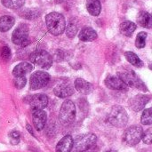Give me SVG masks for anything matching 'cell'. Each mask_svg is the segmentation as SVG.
Masks as SVG:
<instances>
[{
	"label": "cell",
	"instance_id": "23",
	"mask_svg": "<svg viewBox=\"0 0 152 152\" xmlns=\"http://www.w3.org/2000/svg\"><path fill=\"white\" fill-rule=\"evenodd\" d=\"M126 59L127 60V61L129 63H131L133 66H135L137 68H141L143 66V62L142 61V60L139 58V56L137 54H135L134 52H126L125 53Z\"/></svg>",
	"mask_w": 152,
	"mask_h": 152
},
{
	"label": "cell",
	"instance_id": "37",
	"mask_svg": "<svg viewBox=\"0 0 152 152\" xmlns=\"http://www.w3.org/2000/svg\"><path fill=\"white\" fill-rule=\"evenodd\" d=\"M87 151H88V152H93V151H91V149H90V150H88Z\"/></svg>",
	"mask_w": 152,
	"mask_h": 152
},
{
	"label": "cell",
	"instance_id": "16",
	"mask_svg": "<svg viewBox=\"0 0 152 152\" xmlns=\"http://www.w3.org/2000/svg\"><path fill=\"white\" fill-rule=\"evenodd\" d=\"M33 69V66L31 63L27 62V61H23L19 63L17 66H15V68L12 70V74L15 77H21L26 75L27 73L31 72Z\"/></svg>",
	"mask_w": 152,
	"mask_h": 152
},
{
	"label": "cell",
	"instance_id": "17",
	"mask_svg": "<svg viewBox=\"0 0 152 152\" xmlns=\"http://www.w3.org/2000/svg\"><path fill=\"white\" fill-rule=\"evenodd\" d=\"M75 88L82 94H89L93 91V86L89 82L82 79L77 78L75 81Z\"/></svg>",
	"mask_w": 152,
	"mask_h": 152
},
{
	"label": "cell",
	"instance_id": "27",
	"mask_svg": "<svg viewBox=\"0 0 152 152\" xmlns=\"http://www.w3.org/2000/svg\"><path fill=\"white\" fill-rule=\"evenodd\" d=\"M77 32V24L74 22V21H69V23L68 24L67 26V28H66V34L69 37L72 38L76 36Z\"/></svg>",
	"mask_w": 152,
	"mask_h": 152
},
{
	"label": "cell",
	"instance_id": "13",
	"mask_svg": "<svg viewBox=\"0 0 152 152\" xmlns=\"http://www.w3.org/2000/svg\"><path fill=\"white\" fill-rule=\"evenodd\" d=\"M53 93L59 98H67V97H69L73 94L74 88L70 83L64 82V83L58 85L53 89Z\"/></svg>",
	"mask_w": 152,
	"mask_h": 152
},
{
	"label": "cell",
	"instance_id": "7",
	"mask_svg": "<svg viewBox=\"0 0 152 152\" xmlns=\"http://www.w3.org/2000/svg\"><path fill=\"white\" fill-rule=\"evenodd\" d=\"M118 76L122 78V80L128 86H134L139 90H142L143 92H147L148 89L145 86V84L137 77V75L133 71H125L122 73H119Z\"/></svg>",
	"mask_w": 152,
	"mask_h": 152
},
{
	"label": "cell",
	"instance_id": "2",
	"mask_svg": "<svg viewBox=\"0 0 152 152\" xmlns=\"http://www.w3.org/2000/svg\"><path fill=\"white\" fill-rule=\"evenodd\" d=\"M109 121L115 127H124L128 121V117L126 110L119 105L113 106L109 116Z\"/></svg>",
	"mask_w": 152,
	"mask_h": 152
},
{
	"label": "cell",
	"instance_id": "21",
	"mask_svg": "<svg viewBox=\"0 0 152 152\" xmlns=\"http://www.w3.org/2000/svg\"><path fill=\"white\" fill-rule=\"evenodd\" d=\"M15 19L10 15H4L0 17V31L6 32L13 26Z\"/></svg>",
	"mask_w": 152,
	"mask_h": 152
},
{
	"label": "cell",
	"instance_id": "35",
	"mask_svg": "<svg viewBox=\"0 0 152 152\" xmlns=\"http://www.w3.org/2000/svg\"><path fill=\"white\" fill-rule=\"evenodd\" d=\"M106 152H117L116 151H106Z\"/></svg>",
	"mask_w": 152,
	"mask_h": 152
},
{
	"label": "cell",
	"instance_id": "20",
	"mask_svg": "<svg viewBox=\"0 0 152 152\" xmlns=\"http://www.w3.org/2000/svg\"><path fill=\"white\" fill-rule=\"evenodd\" d=\"M86 8L93 16H98L101 12V0H86Z\"/></svg>",
	"mask_w": 152,
	"mask_h": 152
},
{
	"label": "cell",
	"instance_id": "28",
	"mask_svg": "<svg viewBox=\"0 0 152 152\" xmlns=\"http://www.w3.org/2000/svg\"><path fill=\"white\" fill-rule=\"evenodd\" d=\"M27 83V79L24 76L21 77H16L15 79L13 80V84L17 89H22Z\"/></svg>",
	"mask_w": 152,
	"mask_h": 152
},
{
	"label": "cell",
	"instance_id": "32",
	"mask_svg": "<svg viewBox=\"0 0 152 152\" xmlns=\"http://www.w3.org/2000/svg\"><path fill=\"white\" fill-rule=\"evenodd\" d=\"M1 56L3 59L8 61L11 57V50L8 46H3L1 48Z\"/></svg>",
	"mask_w": 152,
	"mask_h": 152
},
{
	"label": "cell",
	"instance_id": "29",
	"mask_svg": "<svg viewBox=\"0 0 152 152\" xmlns=\"http://www.w3.org/2000/svg\"><path fill=\"white\" fill-rule=\"evenodd\" d=\"M9 139H10V142L12 144L16 145L20 141V134L17 131H12L9 134Z\"/></svg>",
	"mask_w": 152,
	"mask_h": 152
},
{
	"label": "cell",
	"instance_id": "36",
	"mask_svg": "<svg viewBox=\"0 0 152 152\" xmlns=\"http://www.w3.org/2000/svg\"><path fill=\"white\" fill-rule=\"evenodd\" d=\"M150 69H151V70H152V65H151V64L150 65Z\"/></svg>",
	"mask_w": 152,
	"mask_h": 152
},
{
	"label": "cell",
	"instance_id": "38",
	"mask_svg": "<svg viewBox=\"0 0 152 152\" xmlns=\"http://www.w3.org/2000/svg\"><path fill=\"white\" fill-rule=\"evenodd\" d=\"M142 152H148V151H142Z\"/></svg>",
	"mask_w": 152,
	"mask_h": 152
},
{
	"label": "cell",
	"instance_id": "18",
	"mask_svg": "<svg viewBox=\"0 0 152 152\" xmlns=\"http://www.w3.org/2000/svg\"><path fill=\"white\" fill-rule=\"evenodd\" d=\"M137 22L140 26L151 28H152V15L145 11H141L137 16Z\"/></svg>",
	"mask_w": 152,
	"mask_h": 152
},
{
	"label": "cell",
	"instance_id": "1",
	"mask_svg": "<svg viewBox=\"0 0 152 152\" xmlns=\"http://www.w3.org/2000/svg\"><path fill=\"white\" fill-rule=\"evenodd\" d=\"M45 22L50 33L54 36H59L63 33L66 28V21L62 14L53 12L46 15Z\"/></svg>",
	"mask_w": 152,
	"mask_h": 152
},
{
	"label": "cell",
	"instance_id": "33",
	"mask_svg": "<svg viewBox=\"0 0 152 152\" xmlns=\"http://www.w3.org/2000/svg\"><path fill=\"white\" fill-rule=\"evenodd\" d=\"M26 128H27V130L28 131V133L32 135V136H35V134H34V132H33V129H32V127L30 126V125H27L26 126Z\"/></svg>",
	"mask_w": 152,
	"mask_h": 152
},
{
	"label": "cell",
	"instance_id": "10",
	"mask_svg": "<svg viewBox=\"0 0 152 152\" xmlns=\"http://www.w3.org/2000/svg\"><path fill=\"white\" fill-rule=\"evenodd\" d=\"M105 85L108 88L112 90H126L127 85L122 80L118 75H110L105 79Z\"/></svg>",
	"mask_w": 152,
	"mask_h": 152
},
{
	"label": "cell",
	"instance_id": "11",
	"mask_svg": "<svg viewBox=\"0 0 152 152\" xmlns=\"http://www.w3.org/2000/svg\"><path fill=\"white\" fill-rule=\"evenodd\" d=\"M149 101H150V98L147 95L137 94L134 97H133L132 99H130L129 106L134 111L138 112L145 107V105L148 103Z\"/></svg>",
	"mask_w": 152,
	"mask_h": 152
},
{
	"label": "cell",
	"instance_id": "8",
	"mask_svg": "<svg viewBox=\"0 0 152 152\" xmlns=\"http://www.w3.org/2000/svg\"><path fill=\"white\" fill-rule=\"evenodd\" d=\"M12 42L20 46H26L28 44V27L26 24L19 25L12 33Z\"/></svg>",
	"mask_w": 152,
	"mask_h": 152
},
{
	"label": "cell",
	"instance_id": "3",
	"mask_svg": "<svg viewBox=\"0 0 152 152\" xmlns=\"http://www.w3.org/2000/svg\"><path fill=\"white\" fill-rule=\"evenodd\" d=\"M76 117V107L72 101L67 100L65 101L60 110L59 119L61 123L64 126L71 124Z\"/></svg>",
	"mask_w": 152,
	"mask_h": 152
},
{
	"label": "cell",
	"instance_id": "4",
	"mask_svg": "<svg viewBox=\"0 0 152 152\" xmlns=\"http://www.w3.org/2000/svg\"><path fill=\"white\" fill-rule=\"evenodd\" d=\"M96 135L94 134H86L76 140L73 148L76 152H85L92 149L96 142Z\"/></svg>",
	"mask_w": 152,
	"mask_h": 152
},
{
	"label": "cell",
	"instance_id": "22",
	"mask_svg": "<svg viewBox=\"0 0 152 152\" xmlns=\"http://www.w3.org/2000/svg\"><path fill=\"white\" fill-rule=\"evenodd\" d=\"M135 29H136V24L132 21L126 20L120 24V32L126 37H131Z\"/></svg>",
	"mask_w": 152,
	"mask_h": 152
},
{
	"label": "cell",
	"instance_id": "9",
	"mask_svg": "<svg viewBox=\"0 0 152 152\" xmlns=\"http://www.w3.org/2000/svg\"><path fill=\"white\" fill-rule=\"evenodd\" d=\"M50 80V75L45 71H36L30 77V88L37 90L45 86Z\"/></svg>",
	"mask_w": 152,
	"mask_h": 152
},
{
	"label": "cell",
	"instance_id": "19",
	"mask_svg": "<svg viewBox=\"0 0 152 152\" xmlns=\"http://www.w3.org/2000/svg\"><path fill=\"white\" fill-rule=\"evenodd\" d=\"M78 37L81 41L91 42L97 38V33L95 32V30L94 28H92L90 27H86L80 31Z\"/></svg>",
	"mask_w": 152,
	"mask_h": 152
},
{
	"label": "cell",
	"instance_id": "25",
	"mask_svg": "<svg viewBox=\"0 0 152 152\" xmlns=\"http://www.w3.org/2000/svg\"><path fill=\"white\" fill-rule=\"evenodd\" d=\"M141 122L144 126H149L152 124V108L146 109L141 118Z\"/></svg>",
	"mask_w": 152,
	"mask_h": 152
},
{
	"label": "cell",
	"instance_id": "14",
	"mask_svg": "<svg viewBox=\"0 0 152 152\" xmlns=\"http://www.w3.org/2000/svg\"><path fill=\"white\" fill-rule=\"evenodd\" d=\"M46 113L43 110H36L32 114V120L35 126V128L38 131H41L46 123Z\"/></svg>",
	"mask_w": 152,
	"mask_h": 152
},
{
	"label": "cell",
	"instance_id": "30",
	"mask_svg": "<svg viewBox=\"0 0 152 152\" xmlns=\"http://www.w3.org/2000/svg\"><path fill=\"white\" fill-rule=\"evenodd\" d=\"M142 141L146 144H152V128L148 129L142 134Z\"/></svg>",
	"mask_w": 152,
	"mask_h": 152
},
{
	"label": "cell",
	"instance_id": "34",
	"mask_svg": "<svg viewBox=\"0 0 152 152\" xmlns=\"http://www.w3.org/2000/svg\"><path fill=\"white\" fill-rule=\"evenodd\" d=\"M55 1H56V3H62V2H64L66 0H55Z\"/></svg>",
	"mask_w": 152,
	"mask_h": 152
},
{
	"label": "cell",
	"instance_id": "31",
	"mask_svg": "<svg viewBox=\"0 0 152 152\" xmlns=\"http://www.w3.org/2000/svg\"><path fill=\"white\" fill-rule=\"evenodd\" d=\"M22 16H23L24 18H26V19H28V20H33L34 18H37V17H38V12L28 10V11H25V12L22 13Z\"/></svg>",
	"mask_w": 152,
	"mask_h": 152
},
{
	"label": "cell",
	"instance_id": "6",
	"mask_svg": "<svg viewBox=\"0 0 152 152\" xmlns=\"http://www.w3.org/2000/svg\"><path fill=\"white\" fill-rule=\"evenodd\" d=\"M30 60L34 64L37 65L38 67H41L44 69H50L53 64V58L51 54H49L45 50L33 53L30 56Z\"/></svg>",
	"mask_w": 152,
	"mask_h": 152
},
{
	"label": "cell",
	"instance_id": "26",
	"mask_svg": "<svg viewBox=\"0 0 152 152\" xmlns=\"http://www.w3.org/2000/svg\"><path fill=\"white\" fill-rule=\"evenodd\" d=\"M146 37L147 33L146 32H140L137 35L136 40H135V45L137 48H143L146 45Z\"/></svg>",
	"mask_w": 152,
	"mask_h": 152
},
{
	"label": "cell",
	"instance_id": "24",
	"mask_svg": "<svg viewBox=\"0 0 152 152\" xmlns=\"http://www.w3.org/2000/svg\"><path fill=\"white\" fill-rule=\"evenodd\" d=\"M4 6L10 8V9H19L20 8L24 3L25 0H1Z\"/></svg>",
	"mask_w": 152,
	"mask_h": 152
},
{
	"label": "cell",
	"instance_id": "15",
	"mask_svg": "<svg viewBox=\"0 0 152 152\" xmlns=\"http://www.w3.org/2000/svg\"><path fill=\"white\" fill-rule=\"evenodd\" d=\"M73 145L74 142L71 135H66L56 145V152H70Z\"/></svg>",
	"mask_w": 152,
	"mask_h": 152
},
{
	"label": "cell",
	"instance_id": "12",
	"mask_svg": "<svg viewBox=\"0 0 152 152\" xmlns=\"http://www.w3.org/2000/svg\"><path fill=\"white\" fill-rule=\"evenodd\" d=\"M28 102L34 110H43L48 104V97L44 94H35L34 96L30 97Z\"/></svg>",
	"mask_w": 152,
	"mask_h": 152
},
{
	"label": "cell",
	"instance_id": "5",
	"mask_svg": "<svg viewBox=\"0 0 152 152\" xmlns=\"http://www.w3.org/2000/svg\"><path fill=\"white\" fill-rule=\"evenodd\" d=\"M143 130L139 126H133L127 128L123 135L124 142L129 146H134L140 142L142 139Z\"/></svg>",
	"mask_w": 152,
	"mask_h": 152
}]
</instances>
